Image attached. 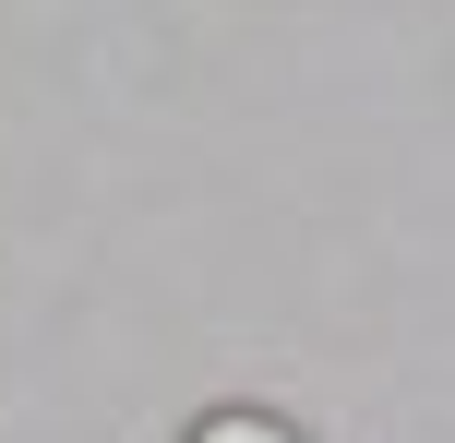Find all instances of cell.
Wrapping results in <instances>:
<instances>
[{
    "instance_id": "obj_1",
    "label": "cell",
    "mask_w": 455,
    "mask_h": 443,
    "mask_svg": "<svg viewBox=\"0 0 455 443\" xmlns=\"http://www.w3.org/2000/svg\"><path fill=\"white\" fill-rule=\"evenodd\" d=\"M192 443H299V431H288V420H264V407H228V420H204Z\"/></svg>"
}]
</instances>
